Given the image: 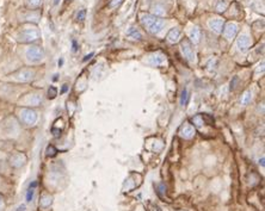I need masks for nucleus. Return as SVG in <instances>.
<instances>
[{
    "mask_svg": "<svg viewBox=\"0 0 265 211\" xmlns=\"http://www.w3.org/2000/svg\"><path fill=\"white\" fill-rule=\"evenodd\" d=\"M40 38V31L35 28L24 29L19 35V41L22 42H34Z\"/></svg>",
    "mask_w": 265,
    "mask_h": 211,
    "instance_id": "obj_2",
    "label": "nucleus"
},
{
    "mask_svg": "<svg viewBox=\"0 0 265 211\" xmlns=\"http://www.w3.org/2000/svg\"><path fill=\"white\" fill-rule=\"evenodd\" d=\"M181 49H182V53H183L184 57H186V60H189V61L195 60V53H194V49H192V44L189 40L185 38V40L182 41Z\"/></svg>",
    "mask_w": 265,
    "mask_h": 211,
    "instance_id": "obj_3",
    "label": "nucleus"
},
{
    "mask_svg": "<svg viewBox=\"0 0 265 211\" xmlns=\"http://www.w3.org/2000/svg\"><path fill=\"white\" fill-rule=\"evenodd\" d=\"M67 1H73V0H67Z\"/></svg>",
    "mask_w": 265,
    "mask_h": 211,
    "instance_id": "obj_36",
    "label": "nucleus"
},
{
    "mask_svg": "<svg viewBox=\"0 0 265 211\" xmlns=\"http://www.w3.org/2000/svg\"><path fill=\"white\" fill-rule=\"evenodd\" d=\"M152 12L154 16H164L165 15V9L161 6V5H155L152 7Z\"/></svg>",
    "mask_w": 265,
    "mask_h": 211,
    "instance_id": "obj_19",
    "label": "nucleus"
},
{
    "mask_svg": "<svg viewBox=\"0 0 265 211\" xmlns=\"http://www.w3.org/2000/svg\"><path fill=\"white\" fill-rule=\"evenodd\" d=\"M191 122L194 123V127H195V128H202V127L204 125V122H203V119H202V116H201V115L195 116V117L191 119Z\"/></svg>",
    "mask_w": 265,
    "mask_h": 211,
    "instance_id": "obj_18",
    "label": "nucleus"
},
{
    "mask_svg": "<svg viewBox=\"0 0 265 211\" xmlns=\"http://www.w3.org/2000/svg\"><path fill=\"white\" fill-rule=\"evenodd\" d=\"M166 38H167V41H168L170 43H177V42L179 41V38H181V30H179L178 28L171 29V30L168 31Z\"/></svg>",
    "mask_w": 265,
    "mask_h": 211,
    "instance_id": "obj_11",
    "label": "nucleus"
},
{
    "mask_svg": "<svg viewBox=\"0 0 265 211\" xmlns=\"http://www.w3.org/2000/svg\"><path fill=\"white\" fill-rule=\"evenodd\" d=\"M236 80H238V78L235 76V78L233 79V81L230 82V88H234V85H235V81H236Z\"/></svg>",
    "mask_w": 265,
    "mask_h": 211,
    "instance_id": "obj_31",
    "label": "nucleus"
},
{
    "mask_svg": "<svg viewBox=\"0 0 265 211\" xmlns=\"http://www.w3.org/2000/svg\"><path fill=\"white\" fill-rule=\"evenodd\" d=\"M93 55H95V54H93V53H90V54H88V55H86V56H85V57H84V62H86V61H88V60H90V59H91V57H92V56H93Z\"/></svg>",
    "mask_w": 265,
    "mask_h": 211,
    "instance_id": "obj_30",
    "label": "nucleus"
},
{
    "mask_svg": "<svg viewBox=\"0 0 265 211\" xmlns=\"http://www.w3.org/2000/svg\"><path fill=\"white\" fill-rule=\"evenodd\" d=\"M228 5H229V3L227 1V0H219L217 4H216V6H215V10H216L217 12H225V11L227 10Z\"/></svg>",
    "mask_w": 265,
    "mask_h": 211,
    "instance_id": "obj_15",
    "label": "nucleus"
},
{
    "mask_svg": "<svg viewBox=\"0 0 265 211\" xmlns=\"http://www.w3.org/2000/svg\"><path fill=\"white\" fill-rule=\"evenodd\" d=\"M165 62H166V60H165L164 55H161V54H154V55H152V56L149 57V61H148V63H149L150 66H153V67H160V66H162Z\"/></svg>",
    "mask_w": 265,
    "mask_h": 211,
    "instance_id": "obj_10",
    "label": "nucleus"
},
{
    "mask_svg": "<svg viewBox=\"0 0 265 211\" xmlns=\"http://www.w3.org/2000/svg\"><path fill=\"white\" fill-rule=\"evenodd\" d=\"M141 23L150 34H154V35L159 34L165 24L164 19L156 16H152V15H143L141 18Z\"/></svg>",
    "mask_w": 265,
    "mask_h": 211,
    "instance_id": "obj_1",
    "label": "nucleus"
},
{
    "mask_svg": "<svg viewBox=\"0 0 265 211\" xmlns=\"http://www.w3.org/2000/svg\"><path fill=\"white\" fill-rule=\"evenodd\" d=\"M42 4V0H28V6L31 9H37Z\"/></svg>",
    "mask_w": 265,
    "mask_h": 211,
    "instance_id": "obj_21",
    "label": "nucleus"
},
{
    "mask_svg": "<svg viewBox=\"0 0 265 211\" xmlns=\"http://www.w3.org/2000/svg\"><path fill=\"white\" fill-rule=\"evenodd\" d=\"M26 56H28V59H29L30 61H32V62H38V61H41V60L43 59L44 51H43V49L40 48V47H31V48L28 49Z\"/></svg>",
    "mask_w": 265,
    "mask_h": 211,
    "instance_id": "obj_4",
    "label": "nucleus"
},
{
    "mask_svg": "<svg viewBox=\"0 0 265 211\" xmlns=\"http://www.w3.org/2000/svg\"><path fill=\"white\" fill-rule=\"evenodd\" d=\"M156 187H158V193H159V196H162V193L166 191V188H165V185H162V184H159V185H156Z\"/></svg>",
    "mask_w": 265,
    "mask_h": 211,
    "instance_id": "obj_27",
    "label": "nucleus"
},
{
    "mask_svg": "<svg viewBox=\"0 0 265 211\" xmlns=\"http://www.w3.org/2000/svg\"><path fill=\"white\" fill-rule=\"evenodd\" d=\"M127 35H128L129 37L134 38V40H137V41H141V40H142V35H141V32H140L137 29H135V28H130L129 31L127 32Z\"/></svg>",
    "mask_w": 265,
    "mask_h": 211,
    "instance_id": "obj_14",
    "label": "nucleus"
},
{
    "mask_svg": "<svg viewBox=\"0 0 265 211\" xmlns=\"http://www.w3.org/2000/svg\"><path fill=\"white\" fill-rule=\"evenodd\" d=\"M0 201H1V200H0Z\"/></svg>",
    "mask_w": 265,
    "mask_h": 211,
    "instance_id": "obj_37",
    "label": "nucleus"
},
{
    "mask_svg": "<svg viewBox=\"0 0 265 211\" xmlns=\"http://www.w3.org/2000/svg\"><path fill=\"white\" fill-rule=\"evenodd\" d=\"M122 3H123V0H110V1H109V7H110V9L118 7Z\"/></svg>",
    "mask_w": 265,
    "mask_h": 211,
    "instance_id": "obj_23",
    "label": "nucleus"
},
{
    "mask_svg": "<svg viewBox=\"0 0 265 211\" xmlns=\"http://www.w3.org/2000/svg\"><path fill=\"white\" fill-rule=\"evenodd\" d=\"M236 45L241 53H246L251 45V38L246 34H241L236 40Z\"/></svg>",
    "mask_w": 265,
    "mask_h": 211,
    "instance_id": "obj_8",
    "label": "nucleus"
},
{
    "mask_svg": "<svg viewBox=\"0 0 265 211\" xmlns=\"http://www.w3.org/2000/svg\"><path fill=\"white\" fill-rule=\"evenodd\" d=\"M59 1H60V0H54V4H55V5H57V4H59Z\"/></svg>",
    "mask_w": 265,
    "mask_h": 211,
    "instance_id": "obj_35",
    "label": "nucleus"
},
{
    "mask_svg": "<svg viewBox=\"0 0 265 211\" xmlns=\"http://www.w3.org/2000/svg\"><path fill=\"white\" fill-rule=\"evenodd\" d=\"M72 45H73L72 50H73V53H75V51L78 50V44H76V41H73V42H72Z\"/></svg>",
    "mask_w": 265,
    "mask_h": 211,
    "instance_id": "obj_29",
    "label": "nucleus"
},
{
    "mask_svg": "<svg viewBox=\"0 0 265 211\" xmlns=\"http://www.w3.org/2000/svg\"><path fill=\"white\" fill-rule=\"evenodd\" d=\"M56 153H57V150H56V148L54 146H48V148H47V156H54V155H56Z\"/></svg>",
    "mask_w": 265,
    "mask_h": 211,
    "instance_id": "obj_24",
    "label": "nucleus"
},
{
    "mask_svg": "<svg viewBox=\"0 0 265 211\" xmlns=\"http://www.w3.org/2000/svg\"><path fill=\"white\" fill-rule=\"evenodd\" d=\"M51 133L54 134V136H60V135H61V130H60V129H56V128H53V129H51Z\"/></svg>",
    "mask_w": 265,
    "mask_h": 211,
    "instance_id": "obj_28",
    "label": "nucleus"
},
{
    "mask_svg": "<svg viewBox=\"0 0 265 211\" xmlns=\"http://www.w3.org/2000/svg\"><path fill=\"white\" fill-rule=\"evenodd\" d=\"M56 95H57V89L54 86H50L49 89H48V98L49 99H54Z\"/></svg>",
    "mask_w": 265,
    "mask_h": 211,
    "instance_id": "obj_22",
    "label": "nucleus"
},
{
    "mask_svg": "<svg viewBox=\"0 0 265 211\" xmlns=\"http://www.w3.org/2000/svg\"><path fill=\"white\" fill-rule=\"evenodd\" d=\"M238 30H239V26L236 23H233V22H229L227 23L225 26H223V36L227 38V40H232L238 34Z\"/></svg>",
    "mask_w": 265,
    "mask_h": 211,
    "instance_id": "obj_5",
    "label": "nucleus"
},
{
    "mask_svg": "<svg viewBox=\"0 0 265 211\" xmlns=\"http://www.w3.org/2000/svg\"><path fill=\"white\" fill-rule=\"evenodd\" d=\"M189 37H190V42L197 44L200 42V38H201V30L198 26H194L191 30H190V34H189Z\"/></svg>",
    "mask_w": 265,
    "mask_h": 211,
    "instance_id": "obj_13",
    "label": "nucleus"
},
{
    "mask_svg": "<svg viewBox=\"0 0 265 211\" xmlns=\"http://www.w3.org/2000/svg\"><path fill=\"white\" fill-rule=\"evenodd\" d=\"M259 163H260L261 166H264V158H261V159L259 160Z\"/></svg>",
    "mask_w": 265,
    "mask_h": 211,
    "instance_id": "obj_34",
    "label": "nucleus"
},
{
    "mask_svg": "<svg viewBox=\"0 0 265 211\" xmlns=\"http://www.w3.org/2000/svg\"><path fill=\"white\" fill-rule=\"evenodd\" d=\"M189 99H190V95H189V92L186 88H184L182 91V95H181V105L184 108L189 104Z\"/></svg>",
    "mask_w": 265,
    "mask_h": 211,
    "instance_id": "obj_16",
    "label": "nucleus"
},
{
    "mask_svg": "<svg viewBox=\"0 0 265 211\" xmlns=\"http://www.w3.org/2000/svg\"><path fill=\"white\" fill-rule=\"evenodd\" d=\"M251 99H252V92L251 91H245L244 94L241 95V104L242 105H248L251 103Z\"/></svg>",
    "mask_w": 265,
    "mask_h": 211,
    "instance_id": "obj_17",
    "label": "nucleus"
},
{
    "mask_svg": "<svg viewBox=\"0 0 265 211\" xmlns=\"http://www.w3.org/2000/svg\"><path fill=\"white\" fill-rule=\"evenodd\" d=\"M67 88H68V87H67V85H63V87H62V91H61V93H65V92L67 91Z\"/></svg>",
    "mask_w": 265,
    "mask_h": 211,
    "instance_id": "obj_32",
    "label": "nucleus"
},
{
    "mask_svg": "<svg viewBox=\"0 0 265 211\" xmlns=\"http://www.w3.org/2000/svg\"><path fill=\"white\" fill-rule=\"evenodd\" d=\"M85 18H86V10H80V11L78 12V15H76L78 22H82Z\"/></svg>",
    "mask_w": 265,
    "mask_h": 211,
    "instance_id": "obj_25",
    "label": "nucleus"
},
{
    "mask_svg": "<svg viewBox=\"0 0 265 211\" xmlns=\"http://www.w3.org/2000/svg\"><path fill=\"white\" fill-rule=\"evenodd\" d=\"M21 118H22V121H23L25 124L32 125V124H35V122L37 121V115H36V112L32 111V110L24 109V110L22 111V114H21Z\"/></svg>",
    "mask_w": 265,
    "mask_h": 211,
    "instance_id": "obj_6",
    "label": "nucleus"
},
{
    "mask_svg": "<svg viewBox=\"0 0 265 211\" xmlns=\"http://www.w3.org/2000/svg\"><path fill=\"white\" fill-rule=\"evenodd\" d=\"M201 116H202V119H203L204 124H209V125H213V124H214V118H213L210 115H208V114H202Z\"/></svg>",
    "mask_w": 265,
    "mask_h": 211,
    "instance_id": "obj_20",
    "label": "nucleus"
},
{
    "mask_svg": "<svg viewBox=\"0 0 265 211\" xmlns=\"http://www.w3.org/2000/svg\"><path fill=\"white\" fill-rule=\"evenodd\" d=\"M32 197H34V188L32 187H29L28 192H26V201L30 203L32 200Z\"/></svg>",
    "mask_w": 265,
    "mask_h": 211,
    "instance_id": "obj_26",
    "label": "nucleus"
},
{
    "mask_svg": "<svg viewBox=\"0 0 265 211\" xmlns=\"http://www.w3.org/2000/svg\"><path fill=\"white\" fill-rule=\"evenodd\" d=\"M223 24H225V22H223L222 18H213V19H210L209 23H208L209 28H210L215 34H221V32H222Z\"/></svg>",
    "mask_w": 265,
    "mask_h": 211,
    "instance_id": "obj_9",
    "label": "nucleus"
},
{
    "mask_svg": "<svg viewBox=\"0 0 265 211\" xmlns=\"http://www.w3.org/2000/svg\"><path fill=\"white\" fill-rule=\"evenodd\" d=\"M24 209H25V206H24V205H22V206H19V207H18V211H24Z\"/></svg>",
    "mask_w": 265,
    "mask_h": 211,
    "instance_id": "obj_33",
    "label": "nucleus"
},
{
    "mask_svg": "<svg viewBox=\"0 0 265 211\" xmlns=\"http://www.w3.org/2000/svg\"><path fill=\"white\" fill-rule=\"evenodd\" d=\"M34 78V72L30 69H22L17 74V79L21 81H30Z\"/></svg>",
    "mask_w": 265,
    "mask_h": 211,
    "instance_id": "obj_12",
    "label": "nucleus"
},
{
    "mask_svg": "<svg viewBox=\"0 0 265 211\" xmlns=\"http://www.w3.org/2000/svg\"><path fill=\"white\" fill-rule=\"evenodd\" d=\"M196 134V129L194 125L189 124V123H185L183 124L181 128H179V135L183 137V138H186V140H190L195 136Z\"/></svg>",
    "mask_w": 265,
    "mask_h": 211,
    "instance_id": "obj_7",
    "label": "nucleus"
}]
</instances>
